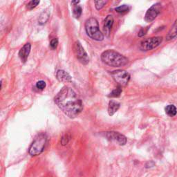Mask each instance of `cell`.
Returning a JSON list of instances; mask_svg holds the SVG:
<instances>
[{
	"label": "cell",
	"mask_w": 177,
	"mask_h": 177,
	"mask_svg": "<svg viewBox=\"0 0 177 177\" xmlns=\"http://www.w3.org/2000/svg\"><path fill=\"white\" fill-rule=\"evenodd\" d=\"M82 8L79 7V6L76 5L75 8H73V16L75 17L76 19H78V18L80 17V15L82 14Z\"/></svg>",
	"instance_id": "obj_17"
},
{
	"label": "cell",
	"mask_w": 177,
	"mask_h": 177,
	"mask_svg": "<svg viewBox=\"0 0 177 177\" xmlns=\"http://www.w3.org/2000/svg\"><path fill=\"white\" fill-rule=\"evenodd\" d=\"M123 90H122V87L120 86H118V87L116 89H114L111 92V94L109 95V97L111 98H118L119 97L121 93H122Z\"/></svg>",
	"instance_id": "obj_16"
},
{
	"label": "cell",
	"mask_w": 177,
	"mask_h": 177,
	"mask_svg": "<svg viewBox=\"0 0 177 177\" xmlns=\"http://www.w3.org/2000/svg\"><path fill=\"white\" fill-rule=\"evenodd\" d=\"M105 136L109 141H115L120 145H125L127 142V138L124 135L116 132H105Z\"/></svg>",
	"instance_id": "obj_9"
},
{
	"label": "cell",
	"mask_w": 177,
	"mask_h": 177,
	"mask_svg": "<svg viewBox=\"0 0 177 177\" xmlns=\"http://www.w3.org/2000/svg\"><path fill=\"white\" fill-rule=\"evenodd\" d=\"M107 3V1H95V4L96 9H97V10H100V9L104 7V6H105Z\"/></svg>",
	"instance_id": "obj_19"
},
{
	"label": "cell",
	"mask_w": 177,
	"mask_h": 177,
	"mask_svg": "<svg viewBox=\"0 0 177 177\" xmlns=\"http://www.w3.org/2000/svg\"><path fill=\"white\" fill-rule=\"evenodd\" d=\"M161 11V4L160 3H156L148 9L145 14V20L147 22H151L156 18Z\"/></svg>",
	"instance_id": "obj_8"
},
{
	"label": "cell",
	"mask_w": 177,
	"mask_h": 177,
	"mask_svg": "<svg viewBox=\"0 0 177 177\" xmlns=\"http://www.w3.org/2000/svg\"><path fill=\"white\" fill-rule=\"evenodd\" d=\"M69 141V137H68L67 135H65L64 136H63V138H62V144L63 145H65L66 144L68 143V142Z\"/></svg>",
	"instance_id": "obj_23"
},
{
	"label": "cell",
	"mask_w": 177,
	"mask_h": 177,
	"mask_svg": "<svg viewBox=\"0 0 177 177\" xmlns=\"http://www.w3.org/2000/svg\"><path fill=\"white\" fill-rule=\"evenodd\" d=\"M55 102L63 112L71 119L78 116L82 111L83 104L76 93L69 86H64L55 97Z\"/></svg>",
	"instance_id": "obj_1"
},
{
	"label": "cell",
	"mask_w": 177,
	"mask_h": 177,
	"mask_svg": "<svg viewBox=\"0 0 177 177\" xmlns=\"http://www.w3.org/2000/svg\"><path fill=\"white\" fill-rule=\"evenodd\" d=\"M163 42L162 37H154V38L143 40L140 43V49L142 51H150L158 47Z\"/></svg>",
	"instance_id": "obj_5"
},
{
	"label": "cell",
	"mask_w": 177,
	"mask_h": 177,
	"mask_svg": "<svg viewBox=\"0 0 177 177\" xmlns=\"http://www.w3.org/2000/svg\"><path fill=\"white\" fill-rule=\"evenodd\" d=\"M58 45V38H54L53 39L51 42H50V46L52 49H55L57 48V46Z\"/></svg>",
	"instance_id": "obj_22"
},
{
	"label": "cell",
	"mask_w": 177,
	"mask_h": 177,
	"mask_svg": "<svg viewBox=\"0 0 177 177\" xmlns=\"http://www.w3.org/2000/svg\"><path fill=\"white\" fill-rule=\"evenodd\" d=\"M40 4V1H30L27 4V8L29 10H32L34 8H35L37 6Z\"/></svg>",
	"instance_id": "obj_20"
},
{
	"label": "cell",
	"mask_w": 177,
	"mask_h": 177,
	"mask_svg": "<svg viewBox=\"0 0 177 177\" xmlns=\"http://www.w3.org/2000/svg\"><path fill=\"white\" fill-rule=\"evenodd\" d=\"M165 113L168 115L170 117H174L177 114V109L176 107L173 105H169L165 109Z\"/></svg>",
	"instance_id": "obj_15"
},
{
	"label": "cell",
	"mask_w": 177,
	"mask_h": 177,
	"mask_svg": "<svg viewBox=\"0 0 177 177\" xmlns=\"http://www.w3.org/2000/svg\"><path fill=\"white\" fill-rule=\"evenodd\" d=\"M147 29H142L141 30H140V32L138 33V36L139 37H142V36H144L146 33H147Z\"/></svg>",
	"instance_id": "obj_24"
},
{
	"label": "cell",
	"mask_w": 177,
	"mask_h": 177,
	"mask_svg": "<svg viewBox=\"0 0 177 177\" xmlns=\"http://www.w3.org/2000/svg\"><path fill=\"white\" fill-rule=\"evenodd\" d=\"M57 79L60 82H71V77L69 73H67L64 70H58L56 73Z\"/></svg>",
	"instance_id": "obj_12"
},
{
	"label": "cell",
	"mask_w": 177,
	"mask_h": 177,
	"mask_svg": "<svg viewBox=\"0 0 177 177\" xmlns=\"http://www.w3.org/2000/svg\"><path fill=\"white\" fill-rule=\"evenodd\" d=\"M36 87L40 90H43L46 87V82L44 81H43V80L38 81L36 84Z\"/></svg>",
	"instance_id": "obj_21"
},
{
	"label": "cell",
	"mask_w": 177,
	"mask_h": 177,
	"mask_svg": "<svg viewBox=\"0 0 177 177\" xmlns=\"http://www.w3.org/2000/svg\"><path fill=\"white\" fill-rule=\"evenodd\" d=\"M114 81L118 84V86L121 87L125 86L130 80L129 74L124 70H116L111 73Z\"/></svg>",
	"instance_id": "obj_6"
},
{
	"label": "cell",
	"mask_w": 177,
	"mask_h": 177,
	"mask_svg": "<svg viewBox=\"0 0 177 177\" xmlns=\"http://www.w3.org/2000/svg\"><path fill=\"white\" fill-rule=\"evenodd\" d=\"M120 108V103L115 100H110L109 102L108 106V114L109 116H112L113 115L119 110Z\"/></svg>",
	"instance_id": "obj_13"
},
{
	"label": "cell",
	"mask_w": 177,
	"mask_h": 177,
	"mask_svg": "<svg viewBox=\"0 0 177 177\" xmlns=\"http://www.w3.org/2000/svg\"><path fill=\"white\" fill-rule=\"evenodd\" d=\"M78 3H80V2H79V1H77V2H72V4H76L75 6H76V4H78Z\"/></svg>",
	"instance_id": "obj_25"
},
{
	"label": "cell",
	"mask_w": 177,
	"mask_h": 177,
	"mask_svg": "<svg viewBox=\"0 0 177 177\" xmlns=\"http://www.w3.org/2000/svg\"><path fill=\"white\" fill-rule=\"evenodd\" d=\"M30 47H31V46H30V43H26L20 50L19 56L23 63H26V61L27 60V58L29 57L30 51Z\"/></svg>",
	"instance_id": "obj_11"
},
{
	"label": "cell",
	"mask_w": 177,
	"mask_h": 177,
	"mask_svg": "<svg viewBox=\"0 0 177 177\" xmlns=\"http://www.w3.org/2000/svg\"><path fill=\"white\" fill-rule=\"evenodd\" d=\"M73 49L74 54H75L77 60L83 64H87L89 62V58L88 57L87 54H86L85 49L82 47V44H80V42L77 41L74 43Z\"/></svg>",
	"instance_id": "obj_7"
},
{
	"label": "cell",
	"mask_w": 177,
	"mask_h": 177,
	"mask_svg": "<svg viewBox=\"0 0 177 177\" xmlns=\"http://www.w3.org/2000/svg\"><path fill=\"white\" fill-rule=\"evenodd\" d=\"M114 24V17L112 15H108V16L105 18V24L103 26V31L105 35L107 37L109 36V34L111 32V28L113 26Z\"/></svg>",
	"instance_id": "obj_10"
},
{
	"label": "cell",
	"mask_w": 177,
	"mask_h": 177,
	"mask_svg": "<svg viewBox=\"0 0 177 177\" xmlns=\"http://www.w3.org/2000/svg\"><path fill=\"white\" fill-rule=\"evenodd\" d=\"M177 36V19L175 20V23L173 24L172 26L171 27L169 32L167 33L166 35V40L170 41V40L174 39Z\"/></svg>",
	"instance_id": "obj_14"
},
{
	"label": "cell",
	"mask_w": 177,
	"mask_h": 177,
	"mask_svg": "<svg viewBox=\"0 0 177 177\" xmlns=\"http://www.w3.org/2000/svg\"><path fill=\"white\" fill-rule=\"evenodd\" d=\"M101 60L105 64L114 67L125 66L128 63V59L114 50H107L102 53Z\"/></svg>",
	"instance_id": "obj_2"
},
{
	"label": "cell",
	"mask_w": 177,
	"mask_h": 177,
	"mask_svg": "<svg viewBox=\"0 0 177 177\" xmlns=\"http://www.w3.org/2000/svg\"><path fill=\"white\" fill-rule=\"evenodd\" d=\"M85 30L86 34L91 39L96 41L103 40L104 35L99 29L98 22L95 18L91 17L86 21Z\"/></svg>",
	"instance_id": "obj_3"
},
{
	"label": "cell",
	"mask_w": 177,
	"mask_h": 177,
	"mask_svg": "<svg viewBox=\"0 0 177 177\" xmlns=\"http://www.w3.org/2000/svg\"><path fill=\"white\" fill-rule=\"evenodd\" d=\"M47 141L46 136L44 133L38 135L34 140L32 145L29 148V154L31 156H38L44 151Z\"/></svg>",
	"instance_id": "obj_4"
},
{
	"label": "cell",
	"mask_w": 177,
	"mask_h": 177,
	"mask_svg": "<svg viewBox=\"0 0 177 177\" xmlns=\"http://www.w3.org/2000/svg\"><path fill=\"white\" fill-rule=\"evenodd\" d=\"M116 11L119 13H125L129 11V8L127 5H122L120 7L116 8Z\"/></svg>",
	"instance_id": "obj_18"
}]
</instances>
